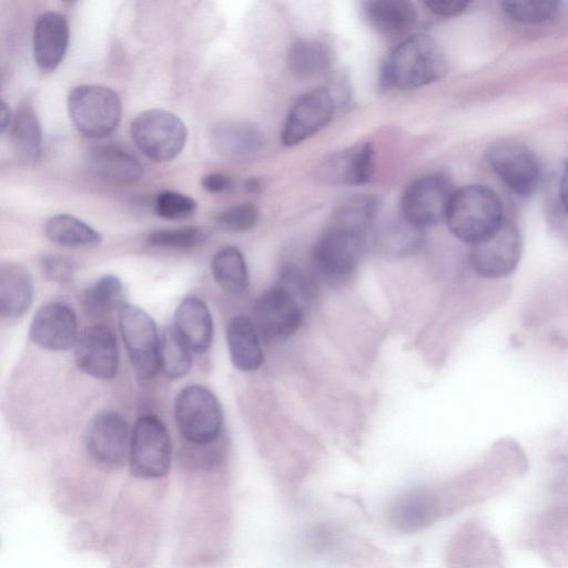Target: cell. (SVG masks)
<instances>
[{"label": "cell", "instance_id": "33", "mask_svg": "<svg viewBox=\"0 0 568 568\" xmlns=\"http://www.w3.org/2000/svg\"><path fill=\"white\" fill-rule=\"evenodd\" d=\"M205 240L203 229L187 225L154 230L146 235L145 243L158 248L187 251L201 246Z\"/></svg>", "mask_w": 568, "mask_h": 568}, {"label": "cell", "instance_id": "15", "mask_svg": "<svg viewBox=\"0 0 568 568\" xmlns=\"http://www.w3.org/2000/svg\"><path fill=\"white\" fill-rule=\"evenodd\" d=\"M74 359L78 368L98 379H112L119 369V348L115 335L105 325L84 328L75 343Z\"/></svg>", "mask_w": 568, "mask_h": 568}, {"label": "cell", "instance_id": "40", "mask_svg": "<svg viewBox=\"0 0 568 568\" xmlns=\"http://www.w3.org/2000/svg\"><path fill=\"white\" fill-rule=\"evenodd\" d=\"M204 190L211 193H224L233 187V180L223 173H209L201 180Z\"/></svg>", "mask_w": 568, "mask_h": 568}, {"label": "cell", "instance_id": "6", "mask_svg": "<svg viewBox=\"0 0 568 568\" xmlns=\"http://www.w3.org/2000/svg\"><path fill=\"white\" fill-rule=\"evenodd\" d=\"M131 138L135 146L150 160L168 162L183 150L187 130L184 122L173 112L150 109L132 121Z\"/></svg>", "mask_w": 568, "mask_h": 568}, {"label": "cell", "instance_id": "42", "mask_svg": "<svg viewBox=\"0 0 568 568\" xmlns=\"http://www.w3.org/2000/svg\"><path fill=\"white\" fill-rule=\"evenodd\" d=\"M560 200L568 214V162L566 163L560 180Z\"/></svg>", "mask_w": 568, "mask_h": 568}, {"label": "cell", "instance_id": "23", "mask_svg": "<svg viewBox=\"0 0 568 568\" xmlns=\"http://www.w3.org/2000/svg\"><path fill=\"white\" fill-rule=\"evenodd\" d=\"M366 22L378 33L387 37L409 31L417 21V10L409 1L374 0L363 3Z\"/></svg>", "mask_w": 568, "mask_h": 568}, {"label": "cell", "instance_id": "37", "mask_svg": "<svg viewBox=\"0 0 568 568\" xmlns=\"http://www.w3.org/2000/svg\"><path fill=\"white\" fill-rule=\"evenodd\" d=\"M258 209L251 203H242L229 206L220 211L216 216V223L230 232H246L252 230L258 221Z\"/></svg>", "mask_w": 568, "mask_h": 568}, {"label": "cell", "instance_id": "1", "mask_svg": "<svg viewBox=\"0 0 568 568\" xmlns=\"http://www.w3.org/2000/svg\"><path fill=\"white\" fill-rule=\"evenodd\" d=\"M447 72V60L438 43L425 34L403 40L384 62L379 73L383 90H410L430 84Z\"/></svg>", "mask_w": 568, "mask_h": 568}, {"label": "cell", "instance_id": "31", "mask_svg": "<svg viewBox=\"0 0 568 568\" xmlns=\"http://www.w3.org/2000/svg\"><path fill=\"white\" fill-rule=\"evenodd\" d=\"M123 285L119 277L106 274L89 285L82 295L84 311L91 315H104L122 307Z\"/></svg>", "mask_w": 568, "mask_h": 568}, {"label": "cell", "instance_id": "19", "mask_svg": "<svg viewBox=\"0 0 568 568\" xmlns=\"http://www.w3.org/2000/svg\"><path fill=\"white\" fill-rule=\"evenodd\" d=\"M85 162L92 175L110 184H130L143 175L140 161L126 150L113 144L92 148L87 154Z\"/></svg>", "mask_w": 568, "mask_h": 568}, {"label": "cell", "instance_id": "14", "mask_svg": "<svg viewBox=\"0 0 568 568\" xmlns=\"http://www.w3.org/2000/svg\"><path fill=\"white\" fill-rule=\"evenodd\" d=\"M335 100L323 88L303 93L291 108L284 122L281 141L285 146H294L307 140L333 119Z\"/></svg>", "mask_w": 568, "mask_h": 568}, {"label": "cell", "instance_id": "11", "mask_svg": "<svg viewBox=\"0 0 568 568\" xmlns=\"http://www.w3.org/2000/svg\"><path fill=\"white\" fill-rule=\"evenodd\" d=\"M470 263L477 274L487 278H501L511 274L520 261L521 235L507 220L487 239L471 245Z\"/></svg>", "mask_w": 568, "mask_h": 568}, {"label": "cell", "instance_id": "18", "mask_svg": "<svg viewBox=\"0 0 568 568\" xmlns=\"http://www.w3.org/2000/svg\"><path fill=\"white\" fill-rule=\"evenodd\" d=\"M69 23L64 16L47 11L33 29V57L42 72H52L62 62L69 45Z\"/></svg>", "mask_w": 568, "mask_h": 568}, {"label": "cell", "instance_id": "41", "mask_svg": "<svg viewBox=\"0 0 568 568\" xmlns=\"http://www.w3.org/2000/svg\"><path fill=\"white\" fill-rule=\"evenodd\" d=\"M0 126L1 132H6L7 130H10V126L12 124L13 115L11 113V110L9 105L2 100L1 101V110H0Z\"/></svg>", "mask_w": 568, "mask_h": 568}, {"label": "cell", "instance_id": "5", "mask_svg": "<svg viewBox=\"0 0 568 568\" xmlns=\"http://www.w3.org/2000/svg\"><path fill=\"white\" fill-rule=\"evenodd\" d=\"M174 415L180 433L192 444H211L221 434L222 407L216 396L204 386L182 388L175 397Z\"/></svg>", "mask_w": 568, "mask_h": 568}, {"label": "cell", "instance_id": "25", "mask_svg": "<svg viewBox=\"0 0 568 568\" xmlns=\"http://www.w3.org/2000/svg\"><path fill=\"white\" fill-rule=\"evenodd\" d=\"M43 231L50 242L63 247L90 248L102 241V235L95 229L67 213L51 216Z\"/></svg>", "mask_w": 568, "mask_h": 568}, {"label": "cell", "instance_id": "35", "mask_svg": "<svg viewBox=\"0 0 568 568\" xmlns=\"http://www.w3.org/2000/svg\"><path fill=\"white\" fill-rule=\"evenodd\" d=\"M277 285L291 293L304 308L315 297L316 286L313 277L294 264H286L281 268Z\"/></svg>", "mask_w": 568, "mask_h": 568}, {"label": "cell", "instance_id": "29", "mask_svg": "<svg viewBox=\"0 0 568 568\" xmlns=\"http://www.w3.org/2000/svg\"><path fill=\"white\" fill-rule=\"evenodd\" d=\"M16 150L24 158L37 160L42 150V130L38 115L30 102L21 104L10 126Z\"/></svg>", "mask_w": 568, "mask_h": 568}, {"label": "cell", "instance_id": "4", "mask_svg": "<svg viewBox=\"0 0 568 568\" xmlns=\"http://www.w3.org/2000/svg\"><path fill=\"white\" fill-rule=\"evenodd\" d=\"M366 248V234L327 225L312 251L316 273L332 285L346 282Z\"/></svg>", "mask_w": 568, "mask_h": 568}, {"label": "cell", "instance_id": "38", "mask_svg": "<svg viewBox=\"0 0 568 568\" xmlns=\"http://www.w3.org/2000/svg\"><path fill=\"white\" fill-rule=\"evenodd\" d=\"M40 267L47 280L63 285L73 280L77 265L69 256L47 253L40 260Z\"/></svg>", "mask_w": 568, "mask_h": 568}, {"label": "cell", "instance_id": "13", "mask_svg": "<svg viewBox=\"0 0 568 568\" xmlns=\"http://www.w3.org/2000/svg\"><path fill=\"white\" fill-rule=\"evenodd\" d=\"M129 428L116 412L98 413L85 430V448L93 462L105 468H118L129 457Z\"/></svg>", "mask_w": 568, "mask_h": 568}, {"label": "cell", "instance_id": "36", "mask_svg": "<svg viewBox=\"0 0 568 568\" xmlns=\"http://www.w3.org/2000/svg\"><path fill=\"white\" fill-rule=\"evenodd\" d=\"M196 206L194 199L176 191H163L154 202L156 215L165 220L186 219L195 212Z\"/></svg>", "mask_w": 568, "mask_h": 568}, {"label": "cell", "instance_id": "21", "mask_svg": "<svg viewBox=\"0 0 568 568\" xmlns=\"http://www.w3.org/2000/svg\"><path fill=\"white\" fill-rule=\"evenodd\" d=\"M33 283L30 273L14 262L0 265V314L3 318L21 317L32 304Z\"/></svg>", "mask_w": 568, "mask_h": 568}, {"label": "cell", "instance_id": "26", "mask_svg": "<svg viewBox=\"0 0 568 568\" xmlns=\"http://www.w3.org/2000/svg\"><path fill=\"white\" fill-rule=\"evenodd\" d=\"M375 241L384 253L403 256L422 246L424 233L423 229L415 226L400 215L382 221L376 229Z\"/></svg>", "mask_w": 568, "mask_h": 568}, {"label": "cell", "instance_id": "16", "mask_svg": "<svg viewBox=\"0 0 568 568\" xmlns=\"http://www.w3.org/2000/svg\"><path fill=\"white\" fill-rule=\"evenodd\" d=\"M34 344L48 351H65L75 345L78 320L74 311L63 302H50L34 314L30 328Z\"/></svg>", "mask_w": 568, "mask_h": 568}, {"label": "cell", "instance_id": "32", "mask_svg": "<svg viewBox=\"0 0 568 568\" xmlns=\"http://www.w3.org/2000/svg\"><path fill=\"white\" fill-rule=\"evenodd\" d=\"M191 353L173 327L165 328L160 335L159 369L172 379L183 377L192 365Z\"/></svg>", "mask_w": 568, "mask_h": 568}, {"label": "cell", "instance_id": "28", "mask_svg": "<svg viewBox=\"0 0 568 568\" xmlns=\"http://www.w3.org/2000/svg\"><path fill=\"white\" fill-rule=\"evenodd\" d=\"M216 283L225 291L240 294L248 286V271L242 252L235 246L219 250L211 262Z\"/></svg>", "mask_w": 568, "mask_h": 568}, {"label": "cell", "instance_id": "3", "mask_svg": "<svg viewBox=\"0 0 568 568\" xmlns=\"http://www.w3.org/2000/svg\"><path fill=\"white\" fill-rule=\"evenodd\" d=\"M68 112L74 128L90 139H103L118 128L122 103L111 88L101 84H80L68 95Z\"/></svg>", "mask_w": 568, "mask_h": 568}, {"label": "cell", "instance_id": "43", "mask_svg": "<svg viewBox=\"0 0 568 568\" xmlns=\"http://www.w3.org/2000/svg\"><path fill=\"white\" fill-rule=\"evenodd\" d=\"M246 189L250 192H255L258 189V182L256 180H250L246 182Z\"/></svg>", "mask_w": 568, "mask_h": 568}, {"label": "cell", "instance_id": "30", "mask_svg": "<svg viewBox=\"0 0 568 568\" xmlns=\"http://www.w3.org/2000/svg\"><path fill=\"white\" fill-rule=\"evenodd\" d=\"M329 62V49L318 40H298L292 44L287 54L288 69L302 79L321 74L328 68Z\"/></svg>", "mask_w": 568, "mask_h": 568}, {"label": "cell", "instance_id": "20", "mask_svg": "<svg viewBox=\"0 0 568 568\" xmlns=\"http://www.w3.org/2000/svg\"><path fill=\"white\" fill-rule=\"evenodd\" d=\"M173 329L191 352H206L213 339V320L206 304L196 296L185 297L175 310Z\"/></svg>", "mask_w": 568, "mask_h": 568}, {"label": "cell", "instance_id": "39", "mask_svg": "<svg viewBox=\"0 0 568 568\" xmlns=\"http://www.w3.org/2000/svg\"><path fill=\"white\" fill-rule=\"evenodd\" d=\"M469 1L466 0H427L425 6L427 9L438 17H455L464 12Z\"/></svg>", "mask_w": 568, "mask_h": 568}, {"label": "cell", "instance_id": "22", "mask_svg": "<svg viewBox=\"0 0 568 568\" xmlns=\"http://www.w3.org/2000/svg\"><path fill=\"white\" fill-rule=\"evenodd\" d=\"M226 343L233 365L242 372H254L263 363L261 337L254 322L234 316L226 327Z\"/></svg>", "mask_w": 568, "mask_h": 568}, {"label": "cell", "instance_id": "27", "mask_svg": "<svg viewBox=\"0 0 568 568\" xmlns=\"http://www.w3.org/2000/svg\"><path fill=\"white\" fill-rule=\"evenodd\" d=\"M381 207L382 201L376 195H355L336 207L327 225L366 234L375 223Z\"/></svg>", "mask_w": 568, "mask_h": 568}, {"label": "cell", "instance_id": "12", "mask_svg": "<svg viewBox=\"0 0 568 568\" xmlns=\"http://www.w3.org/2000/svg\"><path fill=\"white\" fill-rule=\"evenodd\" d=\"M304 311V306L291 293L276 284L255 301L253 322L261 339L277 342L298 329Z\"/></svg>", "mask_w": 568, "mask_h": 568}, {"label": "cell", "instance_id": "17", "mask_svg": "<svg viewBox=\"0 0 568 568\" xmlns=\"http://www.w3.org/2000/svg\"><path fill=\"white\" fill-rule=\"evenodd\" d=\"M375 148L371 142L358 143L324 160L318 168V176L329 184L363 185L375 173Z\"/></svg>", "mask_w": 568, "mask_h": 568}, {"label": "cell", "instance_id": "34", "mask_svg": "<svg viewBox=\"0 0 568 568\" xmlns=\"http://www.w3.org/2000/svg\"><path fill=\"white\" fill-rule=\"evenodd\" d=\"M559 2L554 0H507L503 2L505 13L523 24H540L551 20L558 12Z\"/></svg>", "mask_w": 568, "mask_h": 568}, {"label": "cell", "instance_id": "8", "mask_svg": "<svg viewBox=\"0 0 568 568\" xmlns=\"http://www.w3.org/2000/svg\"><path fill=\"white\" fill-rule=\"evenodd\" d=\"M454 194L450 181L442 173H430L412 181L403 192L402 215L419 229L446 219Z\"/></svg>", "mask_w": 568, "mask_h": 568}, {"label": "cell", "instance_id": "10", "mask_svg": "<svg viewBox=\"0 0 568 568\" xmlns=\"http://www.w3.org/2000/svg\"><path fill=\"white\" fill-rule=\"evenodd\" d=\"M119 327L130 362L142 378H152L159 369L160 335L153 318L142 308L124 304Z\"/></svg>", "mask_w": 568, "mask_h": 568}, {"label": "cell", "instance_id": "24", "mask_svg": "<svg viewBox=\"0 0 568 568\" xmlns=\"http://www.w3.org/2000/svg\"><path fill=\"white\" fill-rule=\"evenodd\" d=\"M211 142L220 155L242 158L260 151L265 139L261 129L250 122L225 121L212 129Z\"/></svg>", "mask_w": 568, "mask_h": 568}, {"label": "cell", "instance_id": "9", "mask_svg": "<svg viewBox=\"0 0 568 568\" xmlns=\"http://www.w3.org/2000/svg\"><path fill=\"white\" fill-rule=\"evenodd\" d=\"M487 162L514 193L529 196L538 189L541 164L535 152L515 141L496 142L487 150Z\"/></svg>", "mask_w": 568, "mask_h": 568}, {"label": "cell", "instance_id": "2", "mask_svg": "<svg viewBox=\"0 0 568 568\" xmlns=\"http://www.w3.org/2000/svg\"><path fill=\"white\" fill-rule=\"evenodd\" d=\"M446 222L460 241L477 244L491 235L504 222L499 196L484 185H467L454 191Z\"/></svg>", "mask_w": 568, "mask_h": 568}, {"label": "cell", "instance_id": "7", "mask_svg": "<svg viewBox=\"0 0 568 568\" xmlns=\"http://www.w3.org/2000/svg\"><path fill=\"white\" fill-rule=\"evenodd\" d=\"M172 445L164 424L155 416L140 417L132 430L129 466L136 478L153 479L166 475L171 465Z\"/></svg>", "mask_w": 568, "mask_h": 568}]
</instances>
